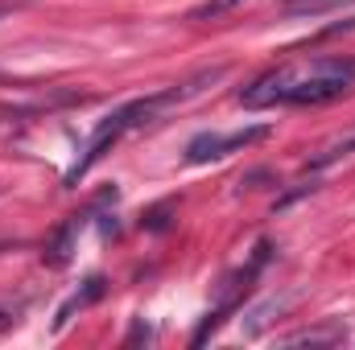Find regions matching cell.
I'll use <instances>...</instances> for the list:
<instances>
[{
    "label": "cell",
    "mask_w": 355,
    "mask_h": 350,
    "mask_svg": "<svg viewBox=\"0 0 355 350\" xmlns=\"http://www.w3.org/2000/svg\"><path fill=\"white\" fill-rule=\"evenodd\" d=\"M145 227H149V231H166V227H170V210H166V206H157V210H149V219H145Z\"/></svg>",
    "instance_id": "ba28073f"
},
{
    "label": "cell",
    "mask_w": 355,
    "mask_h": 350,
    "mask_svg": "<svg viewBox=\"0 0 355 350\" xmlns=\"http://www.w3.org/2000/svg\"><path fill=\"white\" fill-rule=\"evenodd\" d=\"M339 4H347V0H293L285 12H289V17H318V12L339 8Z\"/></svg>",
    "instance_id": "52a82bcc"
},
{
    "label": "cell",
    "mask_w": 355,
    "mask_h": 350,
    "mask_svg": "<svg viewBox=\"0 0 355 350\" xmlns=\"http://www.w3.org/2000/svg\"><path fill=\"white\" fill-rule=\"evenodd\" d=\"M141 338H149V326H145V322H137V326H132V334H128V342H141Z\"/></svg>",
    "instance_id": "8fae6325"
},
{
    "label": "cell",
    "mask_w": 355,
    "mask_h": 350,
    "mask_svg": "<svg viewBox=\"0 0 355 350\" xmlns=\"http://www.w3.org/2000/svg\"><path fill=\"white\" fill-rule=\"evenodd\" d=\"M355 87V58H314L306 71L281 66L261 75L248 91H240V103L248 107H277V103H331Z\"/></svg>",
    "instance_id": "6da1fadb"
},
{
    "label": "cell",
    "mask_w": 355,
    "mask_h": 350,
    "mask_svg": "<svg viewBox=\"0 0 355 350\" xmlns=\"http://www.w3.org/2000/svg\"><path fill=\"white\" fill-rule=\"evenodd\" d=\"M219 157H227V140L219 132H198L186 145V161L190 165H207V161H219Z\"/></svg>",
    "instance_id": "277c9868"
},
{
    "label": "cell",
    "mask_w": 355,
    "mask_h": 350,
    "mask_svg": "<svg viewBox=\"0 0 355 350\" xmlns=\"http://www.w3.org/2000/svg\"><path fill=\"white\" fill-rule=\"evenodd\" d=\"M335 342H343V330H306L285 338V347H335Z\"/></svg>",
    "instance_id": "5b68a950"
},
{
    "label": "cell",
    "mask_w": 355,
    "mask_h": 350,
    "mask_svg": "<svg viewBox=\"0 0 355 350\" xmlns=\"http://www.w3.org/2000/svg\"><path fill=\"white\" fill-rule=\"evenodd\" d=\"M347 153H355V140H343V145H335L331 153H322L314 165H327V161H339V157H347Z\"/></svg>",
    "instance_id": "9c48e42d"
},
{
    "label": "cell",
    "mask_w": 355,
    "mask_h": 350,
    "mask_svg": "<svg viewBox=\"0 0 355 350\" xmlns=\"http://www.w3.org/2000/svg\"><path fill=\"white\" fill-rule=\"evenodd\" d=\"M103 293H107V280H103V276H91L87 284H83V288H79V293H75V297H71V301L62 305V309H58V317H54V330H62V326H67V322H71L75 313H83L87 305H95V301H99Z\"/></svg>",
    "instance_id": "3957f363"
},
{
    "label": "cell",
    "mask_w": 355,
    "mask_h": 350,
    "mask_svg": "<svg viewBox=\"0 0 355 350\" xmlns=\"http://www.w3.org/2000/svg\"><path fill=\"white\" fill-rule=\"evenodd\" d=\"M285 305H289V301H265V305H261V309H252V317H248V322H244V334H248V338H257V334H261V330H265L268 322H272V313H281V309H285Z\"/></svg>",
    "instance_id": "8992f818"
},
{
    "label": "cell",
    "mask_w": 355,
    "mask_h": 350,
    "mask_svg": "<svg viewBox=\"0 0 355 350\" xmlns=\"http://www.w3.org/2000/svg\"><path fill=\"white\" fill-rule=\"evenodd\" d=\"M0 12H8V0H0Z\"/></svg>",
    "instance_id": "7c38bea8"
},
{
    "label": "cell",
    "mask_w": 355,
    "mask_h": 350,
    "mask_svg": "<svg viewBox=\"0 0 355 350\" xmlns=\"http://www.w3.org/2000/svg\"><path fill=\"white\" fill-rule=\"evenodd\" d=\"M232 4H244V0H211V4H202V8H194V17H215V12H223V8H232Z\"/></svg>",
    "instance_id": "30bf717a"
},
{
    "label": "cell",
    "mask_w": 355,
    "mask_h": 350,
    "mask_svg": "<svg viewBox=\"0 0 355 350\" xmlns=\"http://www.w3.org/2000/svg\"><path fill=\"white\" fill-rule=\"evenodd\" d=\"M79 227H83V219L75 214V219H67V223H62V227L46 239V252H42V256H46V264H50V268H62V264L71 260L75 239H79Z\"/></svg>",
    "instance_id": "7a4b0ae2"
}]
</instances>
